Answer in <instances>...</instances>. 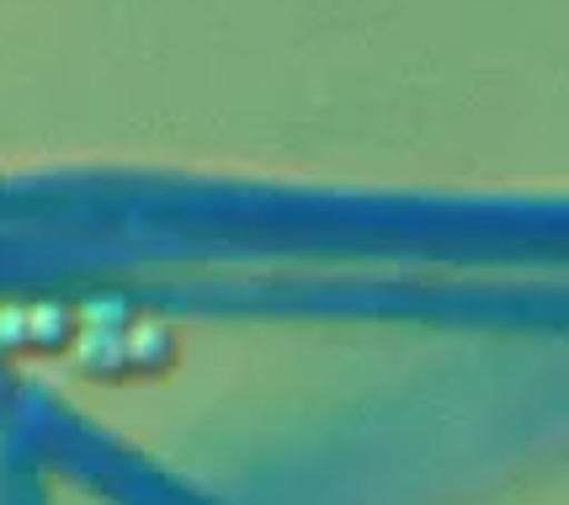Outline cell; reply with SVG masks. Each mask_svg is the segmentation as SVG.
<instances>
[{"label": "cell", "mask_w": 569, "mask_h": 505, "mask_svg": "<svg viewBox=\"0 0 569 505\" xmlns=\"http://www.w3.org/2000/svg\"><path fill=\"white\" fill-rule=\"evenodd\" d=\"M176 367V330L160 325V320H133L123 341V373H144V378H160Z\"/></svg>", "instance_id": "6da1fadb"}]
</instances>
